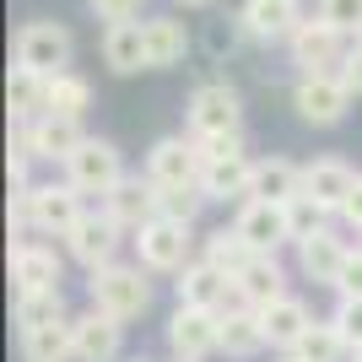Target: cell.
I'll return each mask as SVG.
<instances>
[{"mask_svg":"<svg viewBox=\"0 0 362 362\" xmlns=\"http://www.w3.org/2000/svg\"><path fill=\"white\" fill-rule=\"evenodd\" d=\"M238 22L259 44H292V33H298L308 16H303V0H243Z\"/></svg>","mask_w":362,"mask_h":362,"instance_id":"cell-8","label":"cell"},{"mask_svg":"<svg viewBox=\"0 0 362 362\" xmlns=\"http://www.w3.org/2000/svg\"><path fill=\"white\" fill-rule=\"evenodd\" d=\"M325 206L319 200H308V195H298V200H287V227H292V243H303V238H314V233H325Z\"/></svg>","mask_w":362,"mask_h":362,"instance_id":"cell-35","label":"cell"},{"mask_svg":"<svg viewBox=\"0 0 362 362\" xmlns=\"http://www.w3.org/2000/svg\"><path fill=\"white\" fill-rule=\"evenodd\" d=\"M265 346V330H259V308L238 303V308H227L222 314V351L227 357H255Z\"/></svg>","mask_w":362,"mask_h":362,"instance_id":"cell-27","label":"cell"},{"mask_svg":"<svg viewBox=\"0 0 362 362\" xmlns=\"http://www.w3.org/2000/svg\"><path fill=\"white\" fill-rule=\"evenodd\" d=\"M103 60L114 76H136L151 71V54H146V22H114L103 28Z\"/></svg>","mask_w":362,"mask_h":362,"instance_id":"cell-17","label":"cell"},{"mask_svg":"<svg viewBox=\"0 0 362 362\" xmlns=\"http://www.w3.org/2000/svg\"><path fill=\"white\" fill-rule=\"evenodd\" d=\"M341 81L351 87V98H362V44L346 49V60H341Z\"/></svg>","mask_w":362,"mask_h":362,"instance_id":"cell-41","label":"cell"},{"mask_svg":"<svg viewBox=\"0 0 362 362\" xmlns=\"http://www.w3.org/2000/svg\"><path fill=\"white\" fill-rule=\"evenodd\" d=\"M6 103H11V119L33 124L49 103V76L28 71V65H11V76H6Z\"/></svg>","mask_w":362,"mask_h":362,"instance_id":"cell-24","label":"cell"},{"mask_svg":"<svg viewBox=\"0 0 362 362\" xmlns=\"http://www.w3.org/2000/svg\"><path fill=\"white\" fill-rule=\"evenodd\" d=\"M146 54H151V71L179 65L184 54H189V33H184V22H173V16H151V22H146Z\"/></svg>","mask_w":362,"mask_h":362,"instance_id":"cell-28","label":"cell"},{"mask_svg":"<svg viewBox=\"0 0 362 362\" xmlns=\"http://www.w3.org/2000/svg\"><path fill=\"white\" fill-rule=\"evenodd\" d=\"M49 325H65V298L60 292H22L16 298V335L49 330Z\"/></svg>","mask_w":362,"mask_h":362,"instance_id":"cell-29","label":"cell"},{"mask_svg":"<svg viewBox=\"0 0 362 362\" xmlns=\"http://www.w3.org/2000/svg\"><path fill=\"white\" fill-rule=\"evenodd\" d=\"M346 351H351V346H346V335L335 330V319H325V325L314 319V325H308V335L292 346V357H298V362H346Z\"/></svg>","mask_w":362,"mask_h":362,"instance_id":"cell-30","label":"cell"},{"mask_svg":"<svg viewBox=\"0 0 362 362\" xmlns=\"http://www.w3.org/2000/svg\"><path fill=\"white\" fill-rule=\"evenodd\" d=\"M119 233H124V227L119 222H114V216H81V222H76L71 227V238H65V243H71V259H81V265H87V271H103V265H114V249H119Z\"/></svg>","mask_w":362,"mask_h":362,"instance_id":"cell-14","label":"cell"},{"mask_svg":"<svg viewBox=\"0 0 362 362\" xmlns=\"http://www.w3.org/2000/svg\"><path fill=\"white\" fill-rule=\"evenodd\" d=\"M130 362H146V357H130Z\"/></svg>","mask_w":362,"mask_h":362,"instance_id":"cell-45","label":"cell"},{"mask_svg":"<svg viewBox=\"0 0 362 362\" xmlns=\"http://www.w3.org/2000/svg\"><path fill=\"white\" fill-rule=\"evenodd\" d=\"M341 211H346V222H351V227H362V173H357V189H351V200L341 206Z\"/></svg>","mask_w":362,"mask_h":362,"instance_id":"cell-42","label":"cell"},{"mask_svg":"<svg viewBox=\"0 0 362 362\" xmlns=\"http://www.w3.org/2000/svg\"><path fill=\"white\" fill-rule=\"evenodd\" d=\"M238 238L255 249V255H276V243H287L292 238V227H287V206H276V200H243V211H238Z\"/></svg>","mask_w":362,"mask_h":362,"instance_id":"cell-13","label":"cell"},{"mask_svg":"<svg viewBox=\"0 0 362 362\" xmlns=\"http://www.w3.org/2000/svg\"><path fill=\"white\" fill-rule=\"evenodd\" d=\"M179 6H206V0H179Z\"/></svg>","mask_w":362,"mask_h":362,"instance_id":"cell-43","label":"cell"},{"mask_svg":"<svg viewBox=\"0 0 362 362\" xmlns=\"http://www.w3.org/2000/svg\"><path fill=\"white\" fill-rule=\"evenodd\" d=\"M168 346L179 362H206L211 351H222V314L216 308H184L168 319Z\"/></svg>","mask_w":362,"mask_h":362,"instance_id":"cell-5","label":"cell"},{"mask_svg":"<svg viewBox=\"0 0 362 362\" xmlns=\"http://www.w3.org/2000/svg\"><path fill=\"white\" fill-rule=\"evenodd\" d=\"M71 33L60 22H28V28L16 33V65H28L38 76H60L71 65Z\"/></svg>","mask_w":362,"mask_h":362,"instance_id":"cell-6","label":"cell"},{"mask_svg":"<svg viewBox=\"0 0 362 362\" xmlns=\"http://www.w3.org/2000/svg\"><path fill=\"white\" fill-rule=\"evenodd\" d=\"M184 119H189V136H233L243 119V98L227 81H206V87L189 92V108H184Z\"/></svg>","mask_w":362,"mask_h":362,"instance_id":"cell-3","label":"cell"},{"mask_svg":"<svg viewBox=\"0 0 362 362\" xmlns=\"http://www.w3.org/2000/svg\"><path fill=\"white\" fill-rule=\"evenodd\" d=\"M108 216L119 227H146V222H157V184L151 179H124L114 195H108Z\"/></svg>","mask_w":362,"mask_h":362,"instance_id":"cell-22","label":"cell"},{"mask_svg":"<svg viewBox=\"0 0 362 362\" xmlns=\"http://www.w3.org/2000/svg\"><path fill=\"white\" fill-rule=\"evenodd\" d=\"M308 325H314V319H308V308H303L298 298H276V303L259 308V330H265L271 346H287L292 351L303 335H308Z\"/></svg>","mask_w":362,"mask_h":362,"instance_id":"cell-23","label":"cell"},{"mask_svg":"<svg viewBox=\"0 0 362 362\" xmlns=\"http://www.w3.org/2000/svg\"><path fill=\"white\" fill-rule=\"evenodd\" d=\"M92 308L108 319H136L146 314V303H151V287H146V276H141V265H103V271H92Z\"/></svg>","mask_w":362,"mask_h":362,"instance_id":"cell-1","label":"cell"},{"mask_svg":"<svg viewBox=\"0 0 362 362\" xmlns=\"http://www.w3.org/2000/svg\"><path fill=\"white\" fill-rule=\"evenodd\" d=\"M351 362H362V346H357V351H351Z\"/></svg>","mask_w":362,"mask_h":362,"instance_id":"cell-44","label":"cell"},{"mask_svg":"<svg viewBox=\"0 0 362 362\" xmlns=\"http://www.w3.org/2000/svg\"><path fill=\"white\" fill-rule=\"evenodd\" d=\"M346 255H351V249L335 238L330 227L298 243V265H303V276H308V281H325V287H335V281H341V265H346Z\"/></svg>","mask_w":362,"mask_h":362,"instance_id":"cell-21","label":"cell"},{"mask_svg":"<svg viewBox=\"0 0 362 362\" xmlns=\"http://www.w3.org/2000/svg\"><path fill=\"white\" fill-rule=\"evenodd\" d=\"M11 281H16V298L22 292H60V255L38 238L11 243Z\"/></svg>","mask_w":362,"mask_h":362,"instance_id":"cell-12","label":"cell"},{"mask_svg":"<svg viewBox=\"0 0 362 362\" xmlns=\"http://www.w3.org/2000/svg\"><path fill=\"white\" fill-rule=\"evenodd\" d=\"M238 298L249 303V308H265V303H276V298H287L281 292V265H276V255H255L249 265L238 271Z\"/></svg>","mask_w":362,"mask_h":362,"instance_id":"cell-25","label":"cell"},{"mask_svg":"<svg viewBox=\"0 0 362 362\" xmlns=\"http://www.w3.org/2000/svg\"><path fill=\"white\" fill-rule=\"evenodd\" d=\"M65 184H76L81 195H114V189L124 184L119 146L103 141V136H87L71 157H65Z\"/></svg>","mask_w":362,"mask_h":362,"instance_id":"cell-2","label":"cell"},{"mask_svg":"<svg viewBox=\"0 0 362 362\" xmlns=\"http://www.w3.org/2000/svg\"><path fill=\"white\" fill-rule=\"evenodd\" d=\"M292 108H298L308 124H341L351 108V87L341 81V71H314V76H298L292 87Z\"/></svg>","mask_w":362,"mask_h":362,"instance_id":"cell-4","label":"cell"},{"mask_svg":"<svg viewBox=\"0 0 362 362\" xmlns=\"http://www.w3.org/2000/svg\"><path fill=\"white\" fill-rule=\"evenodd\" d=\"M292 60L303 65V76L341 65V60H346V49H341V28H330L325 16H308V22L292 33Z\"/></svg>","mask_w":362,"mask_h":362,"instance_id":"cell-15","label":"cell"},{"mask_svg":"<svg viewBox=\"0 0 362 362\" xmlns=\"http://www.w3.org/2000/svg\"><path fill=\"white\" fill-rule=\"evenodd\" d=\"M319 16L341 33H362V0H319Z\"/></svg>","mask_w":362,"mask_h":362,"instance_id":"cell-36","label":"cell"},{"mask_svg":"<svg viewBox=\"0 0 362 362\" xmlns=\"http://www.w3.org/2000/svg\"><path fill=\"white\" fill-rule=\"evenodd\" d=\"M71 357H76L71 319H65V325H49V330L22 335V362H71Z\"/></svg>","mask_w":362,"mask_h":362,"instance_id":"cell-31","label":"cell"},{"mask_svg":"<svg viewBox=\"0 0 362 362\" xmlns=\"http://www.w3.org/2000/svg\"><path fill=\"white\" fill-rule=\"evenodd\" d=\"M71 335H76V362H114V357H119V335H124V325L92 308V314L71 319Z\"/></svg>","mask_w":362,"mask_h":362,"instance_id":"cell-19","label":"cell"},{"mask_svg":"<svg viewBox=\"0 0 362 362\" xmlns=\"http://www.w3.org/2000/svg\"><path fill=\"white\" fill-rule=\"evenodd\" d=\"M357 44H362V33H357Z\"/></svg>","mask_w":362,"mask_h":362,"instance_id":"cell-46","label":"cell"},{"mask_svg":"<svg viewBox=\"0 0 362 362\" xmlns=\"http://www.w3.org/2000/svg\"><path fill=\"white\" fill-rule=\"evenodd\" d=\"M351 189H357V173H351L341 157H319V163L303 168V195L319 200L325 211H341L351 200Z\"/></svg>","mask_w":362,"mask_h":362,"instance_id":"cell-16","label":"cell"},{"mask_svg":"<svg viewBox=\"0 0 362 362\" xmlns=\"http://www.w3.org/2000/svg\"><path fill=\"white\" fill-rule=\"evenodd\" d=\"M87 6H92V11H98V16H103L108 28H114V22H136L146 0H87Z\"/></svg>","mask_w":362,"mask_h":362,"instance_id":"cell-39","label":"cell"},{"mask_svg":"<svg viewBox=\"0 0 362 362\" xmlns=\"http://www.w3.org/2000/svg\"><path fill=\"white\" fill-rule=\"evenodd\" d=\"M206 259H211L216 271H227L233 281H238V271L255 259V249L238 238V227H222V233H211V238H206Z\"/></svg>","mask_w":362,"mask_h":362,"instance_id":"cell-33","label":"cell"},{"mask_svg":"<svg viewBox=\"0 0 362 362\" xmlns=\"http://www.w3.org/2000/svg\"><path fill=\"white\" fill-rule=\"evenodd\" d=\"M92 108V87L81 81L76 71H60V76H49V103L44 114H65V119H81Z\"/></svg>","mask_w":362,"mask_h":362,"instance_id":"cell-32","label":"cell"},{"mask_svg":"<svg viewBox=\"0 0 362 362\" xmlns=\"http://www.w3.org/2000/svg\"><path fill=\"white\" fill-rule=\"evenodd\" d=\"M189 222H173V216H157L136 233V249H141V265L146 271H184L189 265Z\"/></svg>","mask_w":362,"mask_h":362,"instance_id":"cell-7","label":"cell"},{"mask_svg":"<svg viewBox=\"0 0 362 362\" xmlns=\"http://www.w3.org/2000/svg\"><path fill=\"white\" fill-rule=\"evenodd\" d=\"M341 298H362V249H351L346 265H341V281H335Z\"/></svg>","mask_w":362,"mask_h":362,"instance_id":"cell-40","label":"cell"},{"mask_svg":"<svg viewBox=\"0 0 362 362\" xmlns=\"http://www.w3.org/2000/svg\"><path fill=\"white\" fill-rule=\"evenodd\" d=\"M303 195V168H292L287 157H265L255 163V200H276V206H287V200Z\"/></svg>","mask_w":362,"mask_h":362,"instance_id":"cell-26","label":"cell"},{"mask_svg":"<svg viewBox=\"0 0 362 362\" xmlns=\"http://www.w3.org/2000/svg\"><path fill=\"white\" fill-rule=\"evenodd\" d=\"M200 189H206V200H255V163L249 157L206 163L200 168Z\"/></svg>","mask_w":362,"mask_h":362,"instance_id":"cell-20","label":"cell"},{"mask_svg":"<svg viewBox=\"0 0 362 362\" xmlns=\"http://www.w3.org/2000/svg\"><path fill=\"white\" fill-rule=\"evenodd\" d=\"M287 362H298V357H287Z\"/></svg>","mask_w":362,"mask_h":362,"instance_id":"cell-47","label":"cell"},{"mask_svg":"<svg viewBox=\"0 0 362 362\" xmlns=\"http://www.w3.org/2000/svg\"><path fill=\"white\" fill-rule=\"evenodd\" d=\"M335 330L346 335L351 351L362 346V298H341V308H335Z\"/></svg>","mask_w":362,"mask_h":362,"instance_id":"cell-38","label":"cell"},{"mask_svg":"<svg viewBox=\"0 0 362 362\" xmlns=\"http://www.w3.org/2000/svg\"><path fill=\"white\" fill-rule=\"evenodd\" d=\"M227 292H238V287H233L227 271H216L211 259H195V265L179 271V303L184 308H216V314H222Z\"/></svg>","mask_w":362,"mask_h":362,"instance_id":"cell-18","label":"cell"},{"mask_svg":"<svg viewBox=\"0 0 362 362\" xmlns=\"http://www.w3.org/2000/svg\"><path fill=\"white\" fill-rule=\"evenodd\" d=\"M81 189L76 184H33V227L38 233H54V238H71V227L81 222Z\"/></svg>","mask_w":362,"mask_h":362,"instance_id":"cell-11","label":"cell"},{"mask_svg":"<svg viewBox=\"0 0 362 362\" xmlns=\"http://www.w3.org/2000/svg\"><path fill=\"white\" fill-rule=\"evenodd\" d=\"M200 206H206V189H200V184H173V189H157V216L195 222Z\"/></svg>","mask_w":362,"mask_h":362,"instance_id":"cell-34","label":"cell"},{"mask_svg":"<svg viewBox=\"0 0 362 362\" xmlns=\"http://www.w3.org/2000/svg\"><path fill=\"white\" fill-rule=\"evenodd\" d=\"M81 119H65V114H38L33 124H16V151H28V157H71L81 146Z\"/></svg>","mask_w":362,"mask_h":362,"instance_id":"cell-9","label":"cell"},{"mask_svg":"<svg viewBox=\"0 0 362 362\" xmlns=\"http://www.w3.org/2000/svg\"><path fill=\"white\" fill-rule=\"evenodd\" d=\"M200 146L184 136H163L157 146L146 151V179L157 189H173V184H200Z\"/></svg>","mask_w":362,"mask_h":362,"instance_id":"cell-10","label":"cell"},{"mask_svg":"<svg viewBox=\"0 0 362 362\" xmlns=\"http://www.w3.org/2000/svg\"><path fill=\"white\" fill-rule=\"evenodd\" d=\"M195 141V136H189ZM200 163H222V157H243V136L233 130V136H200Z\"/></svg>","mask_w":362,"mask_h":362,"instance_id":"cell-37","label":"cell"}]
</instances>
